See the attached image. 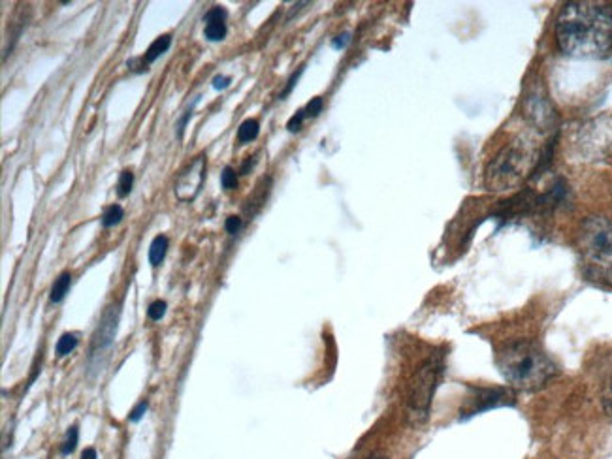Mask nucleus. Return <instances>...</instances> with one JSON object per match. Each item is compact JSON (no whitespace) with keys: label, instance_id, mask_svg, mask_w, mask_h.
I'll list each match as a JSON object with an SVG mask.
<instances>
[{"label":"nucleus","instance_id":"23","mask_svg":"<svg viewBox=\"0 0 612 459\" xmlns=\"http://www.w3.org/2000/svg\"><path fill=\"white\" fill-rule=\"evenodd\" d=\"M305 110H300V111H296V115L292 117L291 121L286 122V128H288V130H291V132H298V130H300V128H302V122H303V119H305Z\"/></svg>","mask_w":612,"mask_h":459},{"label":"nucleus","instance_id":"14","mask_svg":"<svg viewBox=\"0 0 612 459\" xmlns=\"http://www.w3.org/2000/svg\"><path fill=\"white\" fill-rule=\"evenodd\" d=\"M122 216H125V211H122L121 205L113 204L102 213V224H104L106 228L115 226V224H119V222L122 221Z\"/></svg>","mask_w":612,"mask_h":459},{"label":"nucleus","instance_id":"1","mask_svg":"<svg viewBox=\"0 0 612 459\" xmlns=\"http://www.w3.org/2000/svg\"><path fill=\"white\" fill-rule=\"evenodd\" d=\"M556 40L569 57H606L612 49V8L601 2H569L556 21Z\"/></svg>","mask_w":612,"mask_h":459},{"label":"nucleus","instance_id":"4","mask_svg":"<svg viewBox=\"0 0 612 459\" xmlns=\"http://www.w3.org/2000/svg\"><path fill=\"white\" fill-rule=\"evenodd\" d=\"M577 250L584 275L612 286V222L606 216H588L577 232Z\"/></svg>","mask_w":612,"mask_h":459},{"label":"nucleus","instance_id":"18","mask_svg":"<svg viewBox=\"0 0 612 459\" xmlns=\"http://www.w3.org/2000/svg\"><path fill=\"white\" fill-rule=\"evenodd\" d=\"M601 401H603V408H605V413L612 418V378H608V382H606L605 388H603V394H601Z\"/></svg>","mask_w":612,"mask_h":459},{"label":"nucleus","instance_id":"3","mask_svg":"<svg viewBox=\"0 0 612 459\" xmlns=\"http://www.w3.org/2000/svg\"><path fill=\"white\" fill-rule=\"evenodd\" d=\"M542 153L531 140L511 141L492 158L484 169V186L490 192H507L516 188L541 164Z\"/></svg>","mask_w":612,"mask_h":459},{"label":"nucleus","instance_id":"21","mask_svg":"<svg viewBox=\"0 0 612 459\" xmlns=\"http://www.w3.org/2000/svg\"><path fill=\"white\" fill-rule=\"evenodd\" d=\"M77 446V427L76 425H72L70 431H68V437H66V442L65 446H63V452L65 453H70L74 452Z\"/></svg>","mask_w":612,"mask_h":459},{"label":"nucleus","instance_id":"10","mask_svg":"<svg viewBox=\"0 0 612 459\" xmlns=\"http://www.w3.org/2000/svg\"><path fill=\"white\" fill-rule=\"evenodd\" d=\"M166 250H168V238L166 235H157V238L153 239L151 247H149V261H151V266H160V261L166 256Z\"/></svg>","mask_w":612,"mask_h":459},{"label":"nucleus","instance_id":"20","mask_svg":"<svg viewBox=\"0 0 612 459\" xmlns=\"http://www.w3.org/2000/svg\"><path fill=\"white\" fill-rule=\"evenodd\" d=\"M322 108H324V102H322L321 96H315V98H311V102L303 110H305V115L307 117H317L319 113L322 111Z\"/></svg>","mask_w":612,"mask_h":459},{"label":"nucleus","instance_id":"5","mask_svg":"<svg viewBox=\"0 0 612 459\" xmlns=\"http://www.w3.org/2000/svg\"><path fill=\"white\" fill-rule=\"evenodd\" d=\"M441 373H443V361L439 358H430L414 375L411 389H409L407 408L409 416L416 424H422L428 418L433 392L438 389Z\"/></svg>","mask_w":612,"mask_h":459},{"label":"nucleus","instance_id":"19","mask_svg":"<svg viewBox=\"0 0 612 459\" xmlns=\"http://www.w3.org/2000/svg\"><path fill=\"white\" fill-rule=\"evenodd\" d=\"M164 313H166V302H160V299L153 302L149 305V309H147V316L151 320H160L164 316Z\"/></svg>","mask_w":612,"mask_h":459},{"label":"nucleus","instance_id":"25","mask_svg":"<svg viewBox=\"0 0 612 459\" xmlns=\"http://www.w3.org/2000/svg\"><path fill=\"white\" fill-rule=\"evenodd\" d=\"M224 18H227V12H224L221 6H215V8H211L210 12L205 13L204 23L205 21H211V19H224Z\"/></svg>","mask_w":612,"mask_h":459},{"label":"nucleus","instance_id":"22","mask_svg":"<svg viewBox=\"0 0 612 459\" xmlns=\"http://www.w3.org/2000/svg\"><path fill=\"white\" fill-rule=\"evenodd\" d=\"M241 226H243V221H241V219L236 215H230L227 219V222H224V230H227L228 233H232V235L239 233Z\"/></svg>","mask_w":612,"mask_h":459},{"label":"nucleus","instance_id":"17","mask_svg":"<svg viewBox=\"0 0 612 459\" xmlns=\"http://www.w3.org/2000/svg\"><path fill=\"white\" fill-rule=\"evenodd\" d=\"M221 185H222V188H227V190H232V188H236V186H238V177H236V172H234L230 166H227V168L222 169Z\"/></svg>","mask_w":612,"mask_h":459},{"label":"nucleus","instance_id":"6","mask_svg":"<svg viewBox=\"0 0 612 459\" xmlns=\"http://www.w3.org/2000/svg\"><path fill=\"white\" fill-rule=\"evenodd\" d=\"M205 177V157L200 155L189 164L187 168L183 169L177 177V183H175V196L183 202H191V200L196 198V194L202 188V183H204Z\"/></svg>","mask_w":612,"mask_h":459},{"label":"nucleus","instance_id":"27","mask_svg":"<svg viewBox=\"0 0 612 459\" xmlns=\"http://www.w3.org/2000/svg\"><path fill=\"white\" fill-rule=\"evenodd\" d=\"M230 82H232V79H230L228 76H217L215 79H213V87H215L217 91H221V89H227L228 85H230Z\"/></svg>","mask_w":612,"mask_h":459},{"label":"nucleus","instance_id":"7","mask_svg":"<svg viewBox=\"0 0 612 459\" xmlns=\"http://www.w3.org/2000/svg\"><path fill=\"white\" fill-rule=\"evenodd\" d=\"M473 392H475V396L469 397V403L464 408V416H473V414L484 413V410L494 407H505V405H511L514 399L513 389L478 388Z\"/></svg>","mask_w":612,"mask_h":459},{"label":"nucleus","instance_id":"16","mask_svg":"<svg viewBox=\"0 0 612 459\" xmlns=\"http://www.w3.org/2000/svg\"><path fill=\"white\" fill-rule=\"evenodd\" d=\"M77 347V339H76V335H74V333H65V335H63V337L58 339V343H57V354L58 356H66V354H70L72 350L76 349Z\"/></svg>","mask_w":612,"mask_h":459},{"label":"nucleus","instance_id":"2","mask_svg":"<svg viewBox=\"0 0 612 459\" xmlns=\"http://www.w3.org/2000/svg\"><path fill=\"white\" fill-rule=\"evenodd\" d=\"M496 366L505 382L514 389L535 392L547 386L558 373V367L541 347L531 341H513L503 344L496 354Z\"/></svg>","mask_w":612,"mask_h":459},{"label":"nucleus","instance_id":"12","mask_svg":"<svg viewBox=\"0 0 612 459\" xmlns=\"http://www.w3.org/2000/svg\"><path fill=\"white\" fill-rule=\"evenodd\" d=\"M258 132H260V124L255 119H247L239 124L238 128V140L239 143H249V141L257 140Z\"/></svg>","mask_w":612,"mask_h":459},{"label":"nucleus","instance_id":"8","mask_svg":"<svg viewBox=\"0 0 612 459\" xmlns=\"http://www.w3.org/2000/svg\"><path fill=\"white\" fill-rule=\"evenodd\" d=\"M117 318H119V311H117V309L115 311H110V313L104 314V318H102V322H100L98 330H96V333H94L93 337V349H91L93 354H96V352H100V350H104L110 347L113 337H115Z\"/></svg>","mask_w":612,"mask_h":459},{"label":"nucleus","instance_id":"29","mask_svg":"<svg viewBox=\"0 0 612 459\" xmlns=\"http://www.w3.org/2000/svg\"><path fill=\"white\" fill-rule=\"evenodd\" d=\"M82 459H96V450H94V448H87V450L82 453Z\"/></svg>","mask_w":612,"mask_h":459},{"label":"nucleus","instance_id":"11","mask_svg":"<svg viewBox=\"0 0 612 459\" xmlns=\"http://www.w3.org/2000/svg\"><path fill=\"white\" fill-rule=\"evenodd\" d=\"M204 36L210 41L224 40V36H227V25H224V19H211V21H205Z\"/></svg>","mask_w":612,"mask_h":459},{"label":"nucleus","instance_id":"26","mask_svg":"<svg viewBox=\"0 0 612 459\" xmlns=\"http://www.w3.org/2000/svg\"><path fill=\"white\" fill-rule=\"evenodd\" d=\"M349 41H350V34H349V32H345V34H339V36H336V38H333L332 46L336 47V49H343V47L347 46Z\"/></svg>","mask_w":612,"mask_h":459},{"label":"nucleus","instance_id":"13","mask_svg":"<svg viewBox=\"0 0 612 459\" xmlns=\"http://www.w3.org/2000/svg\"><path fill=\"white\" fill-rule=\"evenodd\" d=\"M70 283H72V275L68 273V271H65V273L60 275V277L53 283L51 296H49L53 303H58L65 299L66 292H68V288H70Z\"/></svg>","mask_w":612,"mask_h":459},{"label":"nucleus","instance_id":"15","mask_svg":"<svg viewBox=\"0 0 612 459\" xmlns=\"http://www.w3.org/2000/svg\"><path fill=\"white\" fill-rule=\"evenodd\" d=\"M132 183H134V174L130 169H125L119 177V183H117V194L121 198H127L132 190Z\"/></svg>","mask_w":612,"mask_h":459},{"label":"nucleus","instance_id":"24","mask_svg":"<svg viewBox=\"0 0 612 459\" xmlns=\"http://www.w3.org/2000/svg\"><path fill=\"white\" fill-rule=\"evenodd\" d=\"M146 410H147V401L138 403V405H136V407H134V410L130 413L129 420H130V422H140L141 416L146 414Z\"/></svg>","mask_w":612,"mask_h":459},{"label":"nucleus","instance_id":"9","mask_svg":"<svg viewBox=\"0 0 612 459\" xmlns=\"http://www.w3.org/2000/svg\"><path fill=\"white\" fill-rule=\"evenodd\" d=\"M170 46H172V36H170V34L160 36V38H157V40L153 41L151 46L147 47L146 57L141 58V60L146 63V66H147V64L155 63V60H157V58L160 57V55H164V53L168 51Z\"/></svg>","mask_w":612,"mask_h":459},{"label":"nucleus","instance_id":"28","mask_svg":"<svg viewBox=\"0 0 612 459\" xmlns=\"http://www.w3.org/2000/svg\"><path fill=\"white\" fill-rule=\"evenodd\" d=\"M302 72H303V70H302V68H300V70H298V72H296V74H294V76H292V77H291V82H288V87H286V89H285V93L281 94V98H285L286 94L291 93V91H292V87H294V85H296V82H298V77L302 76Z\"/></svg>","mask_w":612,"mask_h":459}]
</instances>
